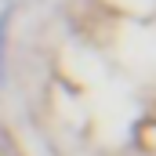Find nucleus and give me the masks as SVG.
<instances>
[{"label": "nucleus", "mask_w": 156, "mask_h": 156, "mask_svg": "<svg viewBox=\"0 0 156 156\" xmlns=\"http://www.w3.org/2000/svg\"><path fill=\"white\" fill-rule=\"evenodd\" d=\"M4 29H7V15H0V37H4ZM0 83H4V62H0Z\"/></svg>", "instance_id": "1"}]
</instances>
